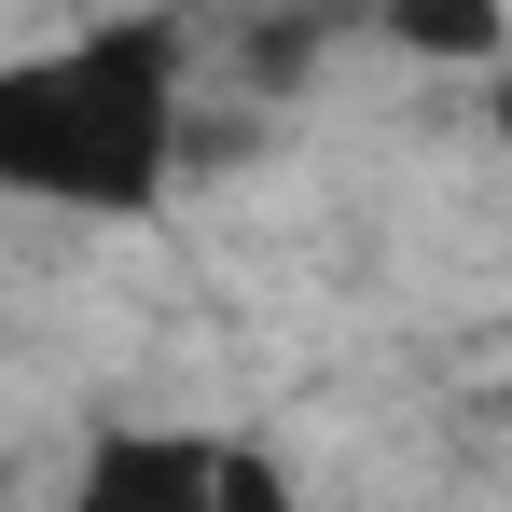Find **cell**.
<instances>
[{"mask_svg": "<svg viewBox=\"0 0 512 512\" xmlns=\"http://www.w3.org/2000/svg\"><path fill=\"white\" fill-rule=\"evenodd\" d=\"M180 167H194V28L167 0H125L0 56V208L153 222Z\"/></svg>", "mask_w": 512, "mask_h": 512, "instance_id": "obj_1", "label": "cell"}, {"mask_svg": "<svg viewBox=\"0 0 512 512\" xmlns=\"http://www.w3.org/2000/svg\"><path fill=\"white\" fill-rule=\"evenodd\" d=\"M56 512H305L291 457L250 429H180V416H111L84 429Z\"/></svg>", "mask_w": 512, "mask_h": 512, "instance_id": "obj_2", "label": "cell"}, {"mask_svg": "<svg viewBox=\"0 0 512 512\" xmlns=\"http://www.w3.org/2000/svg\"><path fill=\"white\" fill-rule=\"evenodd\" d=\"M388 42H402V56H429V70H499L512 0H388Z\"/></svg>", "mask_w": 512, "mask_h": 512, "instance_id": "obj_3", "label": "cell"}]
</instances>
